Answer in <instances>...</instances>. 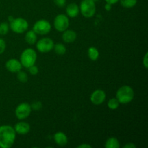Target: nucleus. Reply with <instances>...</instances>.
I'll use <instances>...</instances> for the list:
<instances>
[{"label":"nucleus","mask_w":148,"mask_h":148,"mask_svg":"<svg viewBox=\"0 0 148 148\" xmlns=\"http://www.w3.org/2000/svg\"><path fill=\"white\" fill-rule=\"evenodd\" d=\"M53 140L55 143L59 146L63 147L65 146L68 143V138L66 134L62 132H58L53 134Z\"/></svg>","instance_id":"ddd939ff"},{"label":"nucleus","mask_w":148,"mask_h":148,"mask_svg":"<svg viewBox=\"0 0 148 148\" xmlns=\"http://www.w3.org/2000/svg\"><path fill=\"white\" fill-rule=\"evenodd\" d=\"M32 110H34V111H40V109L43 107V104L40 101H34V102L32 103V104L30 105Z\"/></svg>","instance_id":"b1692460"},{"label":"nucleus","mask_w":148,"mask_h":148,"mask_svg":"<svg viewBox=\"0 0 148 148\" xmlns=\"http://www.w3.org/2000/svg\"><path fill=\"white\" fill-rule=\"evenodd\" d=\"M92 1H95H95H99V0H92Z\"/></svg>","instance_id":"72a5a7b5"},{"label":"nucleus","mask_w":148,"mask_h":148,"mask_svg":"<svg viewBox=\"0 0 148 148\" xmlns=\"http://www.w3.org/2000/svg\"><path fill=\"white\" fill-rule=\"evenodd\" d=\"M79 12V7L75 3H71L67 5L66 8V13L67 14L68 17H72V18H75V17H77Z\"/></svg>","instance_id":"4468645a"},{"label":"nucleus","mask_w":148,"mask_h":148,"mask_svg":"<svg viewBox=\"0 0 148 148\" xmlns=\"http://www.w3.org/2000/svg\"><path fill=\"white\" fill-rule=\"evenodd\" d=\"M119 102L116 98H111L108 102V107L111 110H116L119 106Z\"/></svg>","instance_id":"412c9836"},{"label":"nucleus","mask_w":148,"mask_h":148,"mask_svg":"<svg viewBox=\"0 0 148 148\" xmlns=\"http://www.w3.org/2000/svg\"><path fill=\"white\" fill-rule=\"evenodd\" d=\"M16 139L14 129L10 125L0 127V147L10 148L14 145Z\"/></svg>","instance_id":"f257e3e1"},{"label":"nucleus","mask_w":148,"mask_h":148,"mask_svg":"<svg viewBox=\"0 0 148 148\" xmlns=\"http://www.w3.org/2000/svg\"><path fill=\"white\" fill-rule=\"evenodd\" d=\"M27 69H28L29 72L30 73V75H36L38 73V68L35 64L30 66V67L27 68Z\"/></svg>","instance_id":"393cba45"},{"label":"nucleus","mask_w":148,"mask_h":148,"mask_svg":"<svg viewBox=\"0 0 148 148\" xmlns=\"http://www.w3.org/2000/svg\"><path fill=\"white\" fill-rule=\"evenodd\" d=\"M9 29H10V26H9L8 23H5V22L0 23V35L1 36L7 35L9 32Z\"/></svg>","instance_id":"5701e85b"},{"label":"nucleus","mask_w":148,"mask_h":148,"mask_svg":"<svg viewBox=\"0 0 148 148\" xmlns=\"http://www.w3.org/2000/svg\"><path fill=\"white\" fill-rule=\"evenodd\" d=\"M31 111L32 108L30 104L27 103H22L19 104L17 108H15L14 114L18 119L23 120L25 119L30 116Z\"/></svg>","instance_id":"1a4fd4ad"},{"label":"nucleus","mask_w":148,"mask_h":148,"mask_svg":"<svg viewBox=\"0 0 148 148\" xmlns=\"http://www.w3.org/2000/svg\"><path fill=\"white\" fill-rule=\"evenodd\" d=\"M28 23L27 20L22 17L15 18L10 23V28L13 32L16 33H23L27 31L28 29Z\"/></svg>","instance_id":"39448f33"},{"label":"nucleus","mask_w":148,"mask_h":148,"mask_svg":"<svg viewBox=\"0 0 148 148\" xmlns=\"http://www.w3.org/2000/svg\"><path fill=\"white\" fill-rule=\"evenodd\" d=\"M106 98V92L102 90H96L90 95V101L94 105H101Z\"/></svg>","instance_id":"9d476101"},{"label":"nucleus","mask_w":148,"mask_h":148,"mask_svg":"<svg viewBox=\"0 0 148 148\" xmlns=\"http://www.w3.org/2000/svg\"><path fill=\"white\" fill-rule=\"evenodd\" d=\"M77 147V148H91L92 147V146L89 144H82L80 145H78Z\"/></svg>","instance_id":"c756f323"},{"label":"nucleus","mask_w":148,"mask_h":148,"mask_svg":"<svg viewBox=\"0 0 148 148\" xmlns=\"http://www.w3.org/2000/svg\"><path fill=\"white\" fill-rule=\"evenodd\" d=\"M88 57L90 60L92 61H96L97 59L99 58V51L98 49L94 46H91L88 49Z\"/></svg>","instance_id":"a211bd4d"},{"label":"nucleus","mask_w":148,"mask_h":148,"mask_svg":"<svg viewBox=\"0 0 148 148\" xmlns=\"http://www.w3.org/2000/svg\"><path fill=\"white\" fill-rule=\"evenodd\" d=\"M53 49L54 50L55 53H57L58 55H64L66 52V46L61 43H58L56 44H54Z\"/></svg>","instance_id":"6ab92c4d"},{"label":"nucleus","mask_w":148,"mask_h":148,"mask_svg":"<svg viewBox=\"0 0 148 148\" xmlns=\"http://www.w3.org/2000/svg\"><path fill=\"white\" fill-rule=\"evenodd\" d=\"M79 12L86 18L93 17L96 12L95 2L92 0H82L79 6Z\"/></svg>","instance_id":"20e7f679"},{"label":"nucleus","mask_w":148,"mask_h":148,"mask_svg":"<svg viewBox=\"0 0 148 148\" xmlns=\"http://www.w3.org/2000/svg\"><path fill=\"white\" fill-rule=\"evenodd\" d=\"M143 65H144L145 68V69H147L148 68V53L147 52V53L145 54L144 57H143Z\"/></svg>","instance_id":"cd10ccee"},{"label":"nucleus","mask_w":148,"mask_h":148,"mask_svg":"<svg viewBox=\"0 0 148 148\" xmlns=\"http://www.w3.org/2000/svg\"><path fill=\"white\" fill-rule=\"evenodd\" d=\"M6 49V43L4 40V39L0 38V54L3 53L5 51Z\"/></svg>","instance_id":"a878e982"},{"label":"nucleus","mask_w":148,"mask_h":148,"mask_svg":"<svg viewBox=\"0 0 148 148\" xmlns=\"http://www.w3.org/2000/svg\"><path fill=\"white\" fill-rule=\"evenodd\" d=\"M66 0H53V2L57 7H63L66 4Z\"/></svg>","instance_id":"bb28decb"},{"label":"nucleus","mask_w":148,"mask_h":148,"mask_svg":"<svg viewBox=\"0 0 148 148\" xmlns=\"http://www.w3.org/2000/svg\"><path fill=\"white\" fill-rule=\"evenodd\" d=\"M106 148H119L120 147V144L119 140L115 137H110L106 141Z\"/></svg>","instance_id":"f3484780"},{"label":"nucleus","mask_w":148,"mask_h":148,"mask_svg":"<svg viewBox=\"0 0 148 148\" xmlns=\"http://www.w3.org/2000/svg\"><path fill=\"white\" fill-rule=\"evenodd\" d=\"M111 8H112V4H108V3H106V4L105 10H106V11H110V10H111Z\"/></svg>","instance_id":"2f4dec72"},{"label":"nucleus","mask_w":148,"mask_h":148,"mask_svg":"<svg viewBox=\"0 0 148 148\" xmlns=\"http://www.w3.org/2000/svg\"><path fill=\"white\" fill-rule=\"evenodd\" d=\"M69 25V18L64 14H59L55 17L53 21V26L59 32H64L68 29Z\"/></svg>","instance_id":"0eeeda50"},{"label":"nucleus","mask_w":148,"mask_h":148,"mask_svg":"<svg viewBox=\"0 0 148 148\" xmlns=\"http://www.w3.org/2000/svg\"><path fill=\"white\" fill-rule=\"evenodd\" d=\"M7 19H8V21L10 22V23H11V22L12 21V20H14V17H13L12 15H10V16H9L8 18H7Z\"/></svg>","instance_id":"473e14b6"},{"label":"nucleus","mask_w":148,"mask_h":148,"mask_svg":"<svg viewBox=\"0 0 148 148\" xmlns=\"http://www.w3.org/2000/svg\"><path fill=\"white\" fill-rule=\"evenodd\" d=\"M17 79H18L20 82H23V83H25V82H26L27 80H28V76H27V75L26 74V72L20 70L18 72H17Z\"/></svg>","instance_id":"4be33fe9"},{"label":"nucleus","mask_w":148,"mask_h":148,"mask_svg":"<svg viewBox=\"0 0 148 148\" xmlns=\"http://www.w3.org/2000/svg\"><path fill=\"white\" fill-rule=\"evenodd\" d=\"M105 1L106 3H108V4H111L113 5V4H116L119 0H105Z\"/></svg>","instance_id":"7c9ffc66"},{"label":"nucleus","mask_w":148,"mask_h":148,"mask_svg":"<svg viewBox=\"0 0 148 148\" xmlns=\"http://www.w3.org/2000/svg\"><path fill=\"white\" fill-rule=\"evenodd\" d=\"M134 92L129 85H123L117 90L116 98L121 104H128L133 101Z\"/></svg>","instance_id":"f03ea898"},{"label":"nucleus","mask_w":148,"mask_h":148,"mask_svg":"<svg viewBox=\"0 0 148 148\" xmlns=\"http://www.w3.org/2000/svg\"><path fill=\"white\" fill-rule=\"evenodd\" d=\"M5 66L6 69L9 72H12V73H17L19 71L21 70L22 67H23L20 61L15 59H11L7 61L5 64Z\"/></svg>","instance_id":"9b49d317"},{"label":"nucleus","mask_w":148,"mask_h":148,"mask_svg":"<svg viewBox=\"0 0 148 148\" xmlns=\"http://www.w3.org/2000/svg\"><path fill=\"white\" fill-rule=\"evenodd\" d=\"M123 147L124 148H135L136 145L134 144H133V143H127V145H124Z\"/></svg>","instance_id":"c85d7f7f"},{"label":"nucleus","mask_w":148,"mask_h":148,"mask_svg":"<svg viewBox=\"0 0 148 148\" xmlns=\"http://www.w3.org/2000/svg\"><path fill=\"white\" fill-rule=\"evenodd\" d=\"M120 2L124 8H132L137 4V0H120Z\"/></svg>","instance_id":"aec40b11"},{"label":"nucleus","mask_w":148,"mask_h":148,"mask_svg":"<svg viewBox=\"0 0 148 148\" xmlns=\"http://www.w3.org/2000/svg\"><path fill=\"white\" fill-rule=\"evenodd\" d=\"M51 30L50 23L46 20H39L36 22L33 27V30L38 35H46Z\"/></svg>","instance_id":"423d86ee"},{"label":"nucleus","mask_w":148,"mask_h":148,"mask_svg":"<svg viewBox=\"0 0 148 148\" xmlns=\"http://www.w3.org/2000/svg\"><path fill=\"white\" fill-rule=\"evenodd\" d=\"M37 60V53L34 49L27 48L25 49L20 56V63L22 66L25 68H29L36 64Z\"/></svg>","instance_id":"7ed1b4c3"},{"label":"nucleus","mask_w":148,"mask_h":148,"mask_svg":"<svg viewBox=\"0 0 148 148\" xmlns=\"http://www.w3.org/2000/svg\"><path fill=\"white\" fill-rule=\"evenodd\" d=\"M77 38V33L76 32L72 30H68L66 29V30L63 32L62 34V39L66 43H71L75 41Z\"/></svg>","instance_id":"2eb2a0df"},{"label":"nucleus","mask_w":148,"mask_h":148,"mask_svg":"<svg viewBox=\"0 0 148 148\" xmlns=\"http://www.w3.org/2000/svg\"><path fill=\"white\" fill-rule=\"evenodd\" d=\"M36 49L40 53H48L53 50L54 43L50 38H43L36 42Z\"/></svg>","instance_id":"6e6552de"},{"label":"nucleus","mask_w":148,"mask_h":148,"mask_svg":"<svg viewBox=\"0 0 148 148\" xmlns=\"http://www.w3.org/2000/svg\"><path fill=\"white\" fill-rule=\"evenodd\" d=\"M14 129L16 133L24 135L30 132V126L28 123L25 122V121H20L15 124Z\"/></svg>","instance_id":"f8f14e48"},{"label":"nucleus","mask_w":148,"mask_h":148,"mask_svg":"<svg viewBox=\"0 0 148 148\" xmlns=\"http://www.w3.org/2000/svg\"><path fill=\"white\" fill-rule=\"evenodd\" d=\"M25 40L29 45H33L37 42V34L32 30H29L25 33Z\"/></svg>","instance_id":"dca6fc26"}]
</instances>
